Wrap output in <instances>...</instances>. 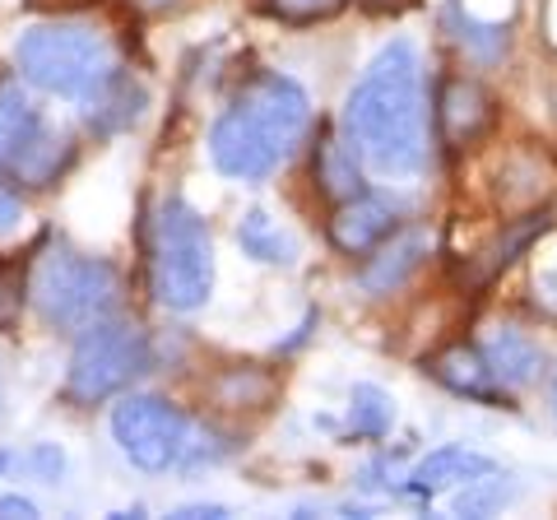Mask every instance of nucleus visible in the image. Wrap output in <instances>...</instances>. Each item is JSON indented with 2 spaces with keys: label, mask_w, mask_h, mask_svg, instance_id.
I'll return each instance as SVG.
<instances>
[{
  "label": "nucleus",
  "mask_w": 557,
  "mask_h": 520,
  "mask_svg": "<svg viewBox=\"0 0 557 520\" xmlns=\"http://www.w3.org/2000/svg\"><path fill=\"white\" fill-rule=\"evenodd\" d=\"M479 349L487 358V368L502 376V386H530V381L539 376V368H544V349H539L525 331H516V325L487 331Z\"/></svg>",
  "instance_id": "dca6fc26"
},
{
  "label": "nucleus",
  "mask_w": 557,
  "mask_h": 520,
  "mask_svg": "<svg viewBox=\"0 0 557 520\" xmlns=\"http://www.w3.org/2000/svg\"><path fill=\"white\" fill-rule=\"evenodd\" d=\"M172 516H228V511H223V507H177Z\"/></svg>",
  "instance_id": "c85d7f7f"
},
{
  "label": "nucleus",
  "mask_w": 557,
  "mask_h": 520,
  "mask_svg": "<svg viewBox=\"0 0 557 520\" xmlns=\"http://www.w3.org/2000/svg\"><path fill=\"white\" fill-rule=\"evenodd\" d=\"M446 24L456 28V42H460L474 61H497V57H507V47H511L507 28H497V24H479L474 14H465L460 5H450V10H446Z\"/></svg>",
  "instance_id": "412c9836"
},
{
  "label": "nucleus",
  "mask_w": 557,
  "mask_h": 520,
  "mask_svg": "<svg viewBox=\"0 0 557 520\" xmlns=\"http://www.w3.org/2000/svg\"><path fill=\"white\" fill-rule=\"evenodd\" d=\"M311 135V102L298 79L265 71L247 79L209 131V159L233 182H265Z\"/></svg>",
  "instance_id": "f03ea898"
},
{
  "label": "nucleus",
  "mask_w": 557,
  "mask_h": 520,
  "mask_svg": "<svg viewBox=\"0 0 557 520\" xmlns=\"http://www.w3.org/2000/svg\"><path fill=\"white\" fill-rule=\"evenodd\" d=\"M311 177H317V190L330 205H344L362 196V159L358 149L348 145V135L339 131H321L317 135V149H311Z\"/></svg>",
  "instance_id": "ddd939ff"
},
{
  "label": "nucleus",
  "mask_w": 557,
  "mask_h": 520,
  "mask_svg": "<svg viewBox=\"0 0 557 520\" xmlns=\"http://www.w3.org/2000/svg\"><path fill=\"white\" fill-rule=\"evenodd\" d=\"M395 228H399L395 205L368 196V190L354 196V200H344V205H335V214H330V242H335L344 256H368V251H376Z\"/></svg>",
  "instance_id": "9d476101"
},
{
  "label": "nucleus",
  "mask_w": 557,
  "mask_h": 520,
  "mask_svg": "<svg viewBox=\"0 0 557 520\" xmlns=\"http://www.w3.org/2000/svg\"><path fill=\"white\" fill-rule=\"evenodd\" d=\"M0 516H38L28 497H0Z\"/></svg>",
  "instance_id": "cd10ccee"
},
{
  "label": "nucleus",
  "mask_w": 557,
  "mask_h": 520,
  "mask_svg": "<svg viewBox=\"0 0 557 520\" xmlns=\"http://www.w3.org/2000/svg\"><path fill=\"white\" fill-rule=\"evenodd\" d=\"M112 437L135 470L163 474L172 465H182L186 442H190V423L163 395H126V400L112 409Z\"/></svg>",
  "instance_id": "0eeeda50"
},
{
  "label": "nucleus",
  "mask_w": 557,
  "mask_h": 520,
  "mask_svg": "<svg viewBox=\"0 0 557 520\" xmlns=\"http://www.w3.org/2000/svg\"><path fill=\"white\" fill-rule=\"evenodd\" d=\"M14 65H20V75L28 84H38V89L57 98H79V102L121 71L116 47L98 28H84V24L28 28L20 47H14Z\"/></svg>",
  "instance_id": "39448f33"
},
{
  "label": "nucleus",
  "mask_w": 557,
  "mask_h": 520,
  "mask_svg": "<svg viewBox=\"0 0 557 520\" xmlns=\"http://www.w3.org/2000/svg\"><path fill=\"white\" fill-rule=\"evenodd\" d=\"M28 298L42 311L47 325L61 331H89L94 321H102L121 298V274L116 265L98 256H84L75 247H47L33 256L28 265Z\"/></svg>",
  "instance_id": "20e7f679"
},
{
  "label": "nucleus",
  "mask_w": 557,
  "mask_h": 520,
  "mask_svg": "<svg viewBox=\"0 0 557 520\" xmlns=\"http://www.w3.org/2000/svg\"><path fill=\"white\" fill-rule=\"evenodd\" d=\"M38 108L24 94L20 79H0V168L14 163V153L28 145V135L38 131Z\"/></svg>",
  "instance_id": "6ab92c4d"
},
{
  "label": "nucleus",
  "mask_w": 557,
  "mask_h": 520,
  "mask_svg": "<svg viewBox=\"0 0 557 520\" xmlns=\"http://www.w3.org/2000/svg\"><path fill=\"white\" fill-rule=\"evenodd\" d=\"M20 214H24V200H20V190H10L5 182H0V237H5L14 223H20Z\"/></svg>",
  "instance_id": "393cba45"
},
{
  "label": "nucleus",
  "mask_w": 557,
  "mask_h": 520,
  "mask_svg": "<svg viewBox=\"0 0 557 520\" xmlns=\"http://www.w3.org/2000/svg\"><path fill=\"white\" fill-rule=\"evenodd\" d=\"M237 247L247 251L251 260H260V265H278V270L298 265V242H293L288 228H278V223L265 210L242 214V223H237Z\"/></svg>",
  "instance_id": "a211bd4d"
},
{
  "label": "nucleus",
  "mask_w": 557,
  "mask_h": 520,
  "mask_svg": "<svg viewBox=\"0 0 557 520\" xmlns=\"http://www.w3.org/2000/svg\"><path fill=\"white\" fill-rule=\"evenodd\" d=\"M507 479V474H502ZM497 479V470L493 474H483V479H474V483H465V493L456 497V511L460 516H483V511H497V507H507V502L516 497V488L511 483H502Z\"/></svg>",
  "instance_id": "4be33fe9"
},
{
  "label": "nucleus",
  "mask_w": 557,
  "mask_h": 520,
  "mask_svg": "<svg viewBox=\"0 0 557 520\" xmlns=\"http://www.w3.org/2000/svg\"><path fill=\"white\" fill-rule=\"evenodd\" d=\"M5 465H10V456H0V470H5Z\"/></svg>",
  "instance_id": "2f4dec72"
},
{
  "label": "nucleus",
  "mask_w": 557,
  "mask_h": 520,
  "mask_svg": "<svg viewBox=\"0 0 557 520\" xmlns=\"http://www.w3.org/2000/svg\"><path fill=\"white\" fill-rule=\"evenodd\" d=\"M131 5H139V10H168V5H177V0H131Z\"/></svg>",
  "instance_id": "c756f323"
},
{
  "label": "nucleus",
  "mask_w": 557,
  "mask_h": 520,
  "mask_svg": "<svg viewBox=\"0 0 557 520\" xmlns=\"http://www.w3.org/2000/svg\"><path fill=\"white\" fill-rule=\"evenodd\" d=\"M145 84H139L131 71H116L102 89H94L89 98H84V121H89L94 131L102 135H112V131H126L139 121V112H145Z\"/></svg>",
  "instance_id": "2eb2a0df"
},
{
  "label": "nucleus",
  "mask_w": 557,
  "mask_h": 520,
  "mask_svg": "<svg viewBox=\"0 0 557 520\" xmlns=\"http://www.w3.org/2000/svg\"><path fill=\"white\" fill-rule=\"evenodd\" d=\"M497 460L483 456V450H469V446H442L432 450V456L418 460V470L409 474V493L418 497H437L446 488H465V483H474L483 474H493Z\"/></svg>",
  "instance_id": "4468645a"
},
{
  "label": "nucleus",
  "mask_w": 557,
  "mask_h": 520,
  "mask_svg": "<svg viewBox=\"0 0 557 520\" xmlns=\"http://www.w3.org/2000/svg\"><path fill=\"white\" fill-rule=\"evenodd\" d=\"M428 256H432L428 228H395L376 251H368V260H362V270H358V284H362V293H372V298H386V293L405 288L413 280Z\"/></svg>",
  "instance_id": "1a4fd4ad"
},
{
  "label": "nucleus",
  "mask_w": 557,
  "mask_h": 520,
  "mask_svg": "<svg viewBox=\"0 0 557 520\" xmlns=\"http://www.w3.org/2000/svg\"><path fill=\"white\" fill-rule=\"evenodd\" d=\"M149 372V335L135 321H94L65 368V400L102 405Z\"/></svg>",
  "instance_id": "423d86ee"
},
{
  "label": "nucleus",
  "mask_w": 557,
  "mask_h": 520,
  "mask_svg": "<svg viewBox=\"0 0 557 520\" xmlns=\"http://www.w3.org/2000/svg\"><path fill=\"white\" fill-rule=\"evenodd\" d=\"M70 159H75V145H70V135L61 126H47V121H38V131L28 135V145L14 153L10 172L20 182H28V186H51L70 168Z\"/></svg>",
  "instance_id": "f3484780"
},
{
  "label": "nucleus",
  "mask_w": 557,
  "mask_h": 520,
  "mask_svg": "<svg viewBox=\"0 0 557 520\" xmlns=\"http://www.w3.org/2000/svg\"><path fill=\"white\" fill-rule=\"evenodd\" d=\"M344 135L381 177H409L428 153V94L413 42L381 47L344 98Z\"/></svg>",
  "instance_id": "f257e3e1"
},
{
  "label": "nucleus",
  "mask_w": 557,
  "mask_h": 520,
  "mask_svg": "<svg viewBox=\"0 0 557 520\" xmlns=\"http://www.w3.org/2000/svg\"><path fill=\"white\" fill-rule=\"evenodd\" d=\"M149 288L168 311H196L214 293V242L209 223L186 200L168 196L149 214Z\"/></svg>",
  "instance_id": "7ed1b4c3"
},
{
  "label": "nucleus",
  "mask_w": 557,
  "mask_h": 520,
  "mask_svg": "<svg viewBox=\"0 0 557 520\" xmlns=\"http://www.w3.org/2000/svg\"><path fill=\"white\" fill-rule=\"evenodd\" d=\"M553 419H557V372H553Z\"/></svg>",
  "instance_id": "7c9ffc66"
},
{
  "label": "nucleus",
  "mask_w": 557,
  "mask_h": 520,
  "mask_svg": "<svg viewBox=\"0 0 557 520\" xmlns=\"http://www.w3.org/2000/svg\"><path fill=\"white\" fill-rule=\"evenodd\" d=\"M544 233H548V214H525V219L507 223V228H502L493 242H487V247H479L474 256L465 260V270H460L465 288H487L502 270H511L516 260L525 256Z\"/></svg>",
  "instance_id": "f8f14e48"
},
{
  "label": "nucleus",
  "mask_w": 557,
  "mask_h": 520,
  "mask_svg": "<svg viewBox=\"0 0 557 520\" xmlns=\"http://www.w3.org/2000/svg\"><path fill=\"white\" fill-rule=\"evenodd\" d=\"M33 465H38L47 479H57L61 465H65V456H61V450H51V446H42V450H33Z\"/></svg>",
  "instance_id": "a878e982"
},
{
  "label": "nucleus",
  "mask_w": 557,
  "mask_h": 520,
  "mask_svg": "<svg viewBox=\"0 0 557 520\" xmlns=\"http://www.w3.org/2000/svg\"><path fill=\"white\" fill-rule=\"evenodd\" d=\"M348 428L358 437H386L395 428V400L372 381H362V386L348 391Z\"/></svg>",
  "instance_id": "aec40b11"
},
{
  "label": "nucleus",
  "mask_w": 557,
  "mask_h": 520,
  "mask_svg": "<svg viewBox=\"0 0 557 520\" xmlns=\"http://www.w3.org/2000/svg\"><path fill=\"white\" fill-rule=\"evenodd\" d=\"M24 298H28V265L0 256V335L14 331V321H20V311H24Z\"/></svg>",
  "instance_id": "5701e85b"
},
{
  "label": "nucleus",
  "mask_w": 557,
  "mask_h": 520,
  "mask_svg": "<svg viewBox=\"0 0 557 520\" xmlns=\"http://www.w3.org/2000/svg\"><path fill=\"white\" fill-rule=\"evenodd\" d=\"M428 372L450 395H465V400H479V405H507V386H502V376L487 368L483 349H474V344H450V349H442L428 362Z\"/></svg>",
  "instance_id": "9b49d317"
},
{
  "label": "nucleus",
  "mask_w": 557,
  "mask_h": 520,
  "mask_svg": "<svg viewBox=\"0 0 557 520\" xmlns=\"http://www.w3.org/2000/svg\"><path fill=\"white\" fill-rule=\"evenodd\" d=\"M354 5L362 10H372V14H399V10H409L413 0H354Z\"/></svg>",
  "instance_id": "bb28decb"
},
{
  "label": "nucleus",
  "mask_w": 557,
  "mask_h": 520,
  "mask_svg": "<svg viewBox=\"0 0 557 520\" xmlns=\"http://www.w3.org/2000/svg\"><path fill=\"white\" fill-rule=\"evenodd\" d=\"M265 5L284 24H321V20H335L344 0H265Z\"/></svg>",
  "instance_id": "b1692460"
},
{
  "label": "nucleus",
  "mask_w": 557,
  "mask_h": 520,
  "mask_svg": "<svg viewBox=\"0 0 557 520\" xmlns=\"http://www.w3.org/2000/svg\"><path fill=\"white\" fill-rule=\"evenodd\" d=\"M497 121L493 108V94L483 89L479 79H465V75H450L442 79L437 89V135L446 149H469L474 140H483Z\"/></svg>",
  "instance_id": "6e6552de"
}]
</instances>
